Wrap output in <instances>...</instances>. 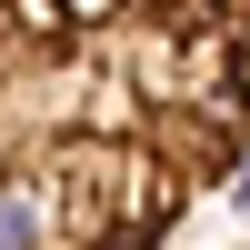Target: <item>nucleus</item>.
Segmentation results:
<instances>
[{
	"instance_id": "nucleus-1",
	"label": "nucleus",
	"mask_w": 250,
	"mask_h": 250,
	"mask_svg": "<svg viewBox=\"0 0 250 250\" xmlns=\"http://www.w3.org/2000/svg\"><path fill=\"white\" fill-rule=\"evenodd\" d=\"M250 170V0H0V250H170Z\"/></svg>"
}]
</instances>
